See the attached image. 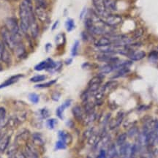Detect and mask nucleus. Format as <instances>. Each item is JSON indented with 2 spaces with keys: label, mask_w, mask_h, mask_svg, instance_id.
Returning a JSON list of instances; mask_svg holds the SVG:
<instances>
[{
  "label": "nucleus",
  "mask_w": 158,
  "mask_h": 158,
  "mask_svg": "<svg viewBox=\"0 0 158 158\" xmlns=\"http://www.w3.org/2000/svg\"><path fill=\"white\" fill-rule=\"evenodd\" d=\"M22 77H23V75H21V74L15 75V76H11L10 78L7 79V80H6L5 82L2 83V84L0 85V89L7 87V86H9L12 84H15V83H16L18 81H19L21 78H22Z\"/></svg>",
  "instance_id": "nucleus-14"
},
{
  "label": "nucleus",
  "mask_w": 158,
  "mask_h": 158,
  "mask_svg": "<svg viewBox=\"0 0 158 158\" xmlns=\"http://www.w3.org/2000/svg\"><path fill=\"white\" fill-rule=\"evenodd\" d=\"M35 2L37 4V6H40V7H44V8H45L47 6L45 0H35Z\"/></svg>",
  "instance_id": "nucleus-45"
},
{
  "label": "nucleus",
  "mask_w": 158,
  "mask_h": 158,
  "mask_svg": "<svg viewBox=\"0 0 158 158\" xmlns=\"http://www.w3.org/2000/svg\"><path fill=\"white\" fill-rule=\"evenodd\" d=\"M13 51H14L15 55H16L17 57H19V58H23V57L26 55V53H27L26 52L24 45H23L22 43L18 44L15 47V48L13 49Z\"/></svg>",
  "instance_id": "nucleus-17"
},
{
  "label": "nucleus",
  "mask_w": 158,
  "mask_h": 158,
  "mask_svg": "<svg viewBox=\"0 0 158 158\" xmlns=\"http://www.w3.org/2000/svg\"><path fill=\"white\" fill-rule=\"evenodd\" d=\"M51 48V45L50 43H48V44L45 45V51H47V52H48L49 51V49Z\"/></svg>",
  "instance_id": "nucleus-51"
},
{
  "label": "nucleus",
  "mask_w": 158,
  "mask_h": 158,
  "mask_svg": "<svg viewBox=\"0 0 158 158\" xmlns=\"http://www.w3.org/2000/svg\"><path fill=\"white\" fill-rule=\"evenodd\" d=\"M117 86H118L117 81H110L106 82V84H105L103 86L100 88V89H101L105 94H106L108 93V92H109L110 91L114 89H115Z\"/></svg>",
  "instance_id": "nucleus-15"
},
{
  "label": "nucleus",
  "mask_w": 158,
  "mask_h": 158,
  "mask_svg": "<svg viewBox=\"0 0 158 158\" xmlns=\"http://www.w3.org/2000/svg\"><path fill=\"white\" fill-rule=\"evenodd\" d=\"M127 133L120 134V135L117 137V138H116V145L118 146V147L123 145V144L125 143L126 140H127Z\"/></svg>",
  "instance_id": "nucleus-28"
},
{
  "label": "nucleus",
  "mask_w": 158,
  "mask_h": 158,
  "mask_svg": "<svg viewBox=\"0 0 158 158\" xmlns=\"http://www.w3.org/2000/svg\"><path fill=\"white\" fill-rule=\"evenodd\" d=\"M96 118H97V114L95 113V111H94L93 113H91L89 114L86 115L84 119V122L86 125H89V124H92L94 121H95Z\"/></svg>",
  "instance_id": "nucleus-24"
},
{
  "label": "nucleus",
  "mask_w": 158,
  "mask_h": 158,
  "mask_svg": "<svg viewBox=\"0 0 158 158\" xmlns=\"http://www.w3.org/2000/svg\"><path fill=\"white\" fill-rule=\"evenodd\" d=\"M92 5L94 7V10L101 19L106 18L108 14H110L106 10L105 6L104 0H92Z\"/></svg>",
  "instance_id": "nucleus-4"
},
{
  "label": "nucleus",
  "mask_w": 158,
  "mask_h": 158,
  "mask_svg": "<svg viewBox=\"0 0 158 158\" xmlns=\"http://www.w3.org/2000/svg\"><path fill=\"white\" fill-rule=\"evenodd\" d=\"M72 61H73V59H68V60L66 61V62H65V63H66L67 64H70L71 62H72Z\"/></svg>",
  "instance_id": "nucleus-52"
},
{
  "label": "nucleus",
  "mask_w": 158,
  "mask_h": 158,
  "mask_svg": "<svg viewBox=\"0 0 158 158\" xmlns=\"http://www.w3.org/2000/svg\"><path fill=\"white\" fill-rule=\"evenodd\" d=\"M65 35L62 33L57 35L55 37V42H56L57 45H63L65 43Z\"/></svg>",
  "instance_id": "nucleus-31"
},
{
  "label": "nucleus",
  "mask_w": 158,
  "mask_h": 158,
  "mask_svg": "<svg viewBox=\"0 0 158 158\" xmlns=\"http://www.w3.org/2000/svg\"><path fill=\"white\" fill-rule=\"evenodd\" d=\"M46 78L47 77L46 76H45V75H37V76L31 77L30 78V81L33 83L42 82L43 81H45Z\"/></svg>",
  "instance_id": "nucleus-32"
},
{
  "label": "nucleus",
  "mask_w": 158,
  "mask_h": 158,
  "mask_svg": "<svg viewBox=\"0 0 158 158\" xmlns=\"http://www.w3.org/2000/svg\"><path fill=\"white\" fill-rule=\"evenodd\" d=\"M96 158H107V152L104 149H101Z\"/></svg>",
  "instance_id": "nucleus-43"
},
{
  "label": "nucleus",
  "mask_w": 158,
  "mask_h": 158,
  "mask_svg": "<svg viewBox=\"0 0 158 158\" xmlns=\"http://www.w3.org/2000/svg\"><path fill=\"white\" fill-rule=\"evenodd\" d=\"M124 118V113L122 112H119L118 114H117L116 117L114 119L111 120L109 122V127L110 130H114L116 127H118L120 124H122V121Z\"/></svg>",
  "instance_id": "nucleus-12"
},
{
  "label": "nucleus",
  "mask_w": 158,
  "mask_h": 158,
  "mask_svg": "<svg viewBox=\"0 0 158 158\" xmlns=\"http://www.w3.org/2000/svg\"><path fill=\"white\" fill-rule=\"evenodd\" d=\"M146 52L143 51H131L128 54V57L131 61H140L146 56Z\"/></svg>",
  "instance_id": "nucleus-10"
},
{
  "label": "nucleus",
  "mask_w": 158,
  "mask_h": 158,
  "mask_svg": "<svg viewBox=\"0 0 158 158\" xmlns=\"http://www.w3.org/2000/svg\"><path fill=\"white\" fill-rule=\"evenodd\" d=\"M114 64H106L100 68V73L102 75H106L114 72Z\"/></svg>",
  "instance_id": "nucleus-21"
},
{
  "label": "nucleus",
  "mask_w": 158,
  "mask_h": 158,
  "mask_svg": "<svg viewBox=\"0 0 158 158\" xmlns=\"http://www.w3.org/2000/svg\"><path fill=\"white\" fill-rule=\"evenodd\" d=\"M10 136L7 134H3L0 135V153L4 152L8 148Z\"/></svg>",
  "instance_id": "nucleus-11"
},
{
  "label": "nucleus",
  "mask_w": 158,
  "mask_h": 158,
  "mask_svg": "<svg viewBox=\"0 0 158 158\" xmlns=\"http://www.w3.org/2000/svg\"><path fill=\"white\" fill-rule=\"evenodd\" d=\"M13 158H26V156L23 152L17 151L14 154Z\"/></svg>",
  "instance_id": "nucleus-46"
},
{
  "label": "nucleus",
  "mask_w": 158,
  "mask_h": 158,
  "mask_svg": "<svg viewBox=\"0 0 158 158\" xmlns=\"http://www.w3.org/2000/svg\"><path fill=\"white\" fill-rule=\"evenodd\" d=\"M59 24V21H56V22H55L54 24L52 26V30H54V29H56V28L57 27V26Z\"/></svg>",
  "instance_id": "nucleus-50"
},
{
  "label": "nucleus",
  "mask_w": 158,
  "mask_h": 158,
  "mask_svg": "<svg viewBox=\"0 0 158 158\" xmlns=\"http://www.w3.org/2000/svg\"><path fill=\"white\" fill-rule=\"evenodd\" d=\"M31 136V142L36 146H43L45 143L44 138L41 133H34Z\"/></svg>",
  "instance_id": "nucleus-16"
},
{
  "label": "nucleus",
  "mask_w": 158,
  "mask_h": 158,
  "mask_svg": "<svg viewBox=\"0 0 158 158\" xmlns=\"http://www.w3.org/2000/svg\"><path fill=\"white\" fill-rule=\"evenodd\" d=\"M58 123L56 118H48L46 121V126L49 130H54Z\"/></svg>",
  "instance_id": "nucleus-33"
},
{
  "label": "nucleus",
  "mask_w": 158,
  "mask_h": 158,
  "mask_svg": "<svg viewBox=\"0 0 158 158\" xmlns=\"http://www.w3.org/2000/svg\"><path fill=\"white\" fill-rule=\"evenodd\" d=\"M127 136L130 138H133L135 137V135H137L138 134V129L137 127H131L128 131Z\"/></svg>",
  "instance_id": "nucleus-39"
},
{
  "label": "nucleus",
  "mask_w": 158,
  "mask_h": 158,
  "mask_svg": "<svg viewBox=\"0 0 158 158\" xmlns=\"http://www.w3.org/2000/svg\"><path fill=\"white\" fill-rule=\"evenodd\" d=\"M29 100L33 104H37L40 101V97L36 93H30L29 94Z\"/></svg>",
  "instance_id": "nucleus-36"
},
{
  "label": "nucleus",
  "mask_w": 158,
  "mask_h": 158,
  "mask_svg": "<svg viewBox=\"0 0 158 158\" xmlns=\"http://www.w3.org/2000/svg\"><path fill=\"white\" fill-rule=\"evenodd\" d=\"M67 148V143H64V141L59 140L56 141V144H55V149L56 150H61V149H65Z\"/></svg>",
  "instance_id": "nucleus-38"
},
{
  "label": "nucleus",
  "mask_w": 158,
  "mask_h": 158,
  "mask_svg": "<svg viewBox=\"0 0 158 158\" xmlns=\"http://www.w3.org/2000/svg\"><path fill=\"white\" fill-rule=\"evenodd\" d=\"M48 60H45V61H43V62H40L39 64H37L36 66L35 67V70H37V71H42L43 70H46L48 69Z\"/></svg>",
  "instance_id": "nucleus-30"
},
{
  "label": "nucleus",
  "mask_w": 158,
  "mask_h": 158,
  "mask_svg": "<svg viewBox=\"0 0 158 158\" xmlns=\"http://www.w3.org/2000/svg\"><path fill=\"white\" fill-rule=\"evenodd\" d=\"M5 43L0 41V60L2 59V53H3L4 48H5Z\"/></svg>",
  "instance_id": "nucleus-48"
},
{
  "label": "nucleus",
  "mask_w": 158,
  "mask_h": 158,
  "mask_svg": "<svg viewBox=\"0 0 158 158\" xmlns=\"http://www.w3.org/2000/svg\"><path fill=\"white\" fill-rule=\"evenodd\" d=\"M149 59L150 61H152V62H155V61L158 60V51H152L149 55Z\"/></svg>",
  "instance_id": "nucleus-41"
},
{
  "label": "nucleus",
  "mask_w": 158,
  "mask_h": 158,
  "mask_svg": "<svg viewBox=\"0 0 158 158\" xmlns=\"http://www.w3.org/2000/svg\"><path fill=\"white\" fill-rule=\"evenodd\" d=\"M56 82V79H54V80H51L48 82L44 83V84H37L35 86V87L36 88H48V87H50V86H52V85H54Z\"/></svg>",
  "instance_id": "nucleus-35"
},
{
  "label": "nucleus",
  "mask_w": 158,
  "mask_h": 158,
  "mask_svg": "<svg viewBox=\"0 0 158 158\" xmlns=\"http://www.w3.org/2000/svg\"><path fill=\"white\" fill-rule=\"evenodd\" d=\"M35 15H36V18L38 19L40 22L45 23L48 20V14L44 7L36 6L35 9Z\"/></svg>",
  "instance_id": "nucleus-7"
},
{
  "label": "nucleus",
  "mask_w": 158,
  "mask_h": 158,
  "mask_svg": "<svg viewBox=\"0 0 158 158\" xmlns=\"http://www.w3.org/2000/svg\"><path fill=\"white\" fill-rule=\"evenodd\" d=\"M93 129H94L93 127H91V128H89V129L86 130V131L84 132V138H89L90 135L94 133Z\"/></svg>",
  "instance_id": "nucleus-44"
},
{
  "label": "nucleus",
  "mask_w": 158,
  "mask_h": 158,
  "mask_svg": "<svg viewBox=\"0 0 158 158\" xmlns=\"http://www.w3.org/2000/svg\"><path fill=\"white\" fill-rule=\"evenodd\" d=\"M7 123V113L5 108L0 107V129L5 127Z\"/></svg>",
  "instance_id": "nucleus-20"
},
{
  "label": "nucleus",
  "mask_w": 158,
  "mask_h": 158,
  "mask_svg": "<svg viewBox=\"0 0 158 158\" xmlns=\"http://www.w3.org/2000/svg\"><path fill=\"white\" fill-rule=\"evenodd\" d=\"M118 155V152L116 150V146L114 144H111L108 147L107 152V158H116Z\"/></svg>",
  "instance_id": "nucleus-25"
},
{
  "label": "nucleus",
  "mask_w": 158,
  "mask_h": 158,
  "mask_svg": "<svg viewBox=\"0 0 158 158\" xmlns=\"http://www.w3.org/2000/svg\"><path fill=\"white\" fill-rule=\"evenodd\" d=\"M50 111L47 108H43L40 110V115L42 118H47L50 116Z\"/></svg>",
  "instance_id": "nucleus-40"
},
{
  "label": "nucleus",
  "mask_w": 158,
  "mask_h": 158,
  "mask_svg": "<svg viewBox=\"0 0 158 158\" xmlns=\"http://www.w3.org/2000/svg\"><path fill=\"white\" fill-rule=\"evenodd\" d=\"M60 93H59V92H54V93L52 94V96H51V98H52V100H54V101H58L59 98H60Z\"/></svg>",
  "instance_id": "nucleus-47"
},
{
  "label": "nucleus",
  "mask_w": 158,
  "mask_h": 158,
  "mask_svg": "<svg viewBox=\"0 0 158 158\" xmlns=\"http://www.w3.org/2000/svg\"><path fill=\"white\" fill-rule=\"evenodd\" d=\"M65 28H66L67 31H72L76 27V24H75V22L73 21V19H68L65 22Z\"/></svg>",
  "instance_id": "nucleus-29"
},
{
  "label": "nucleus",
  "mask_w": 158,
  "mask_h": 158,
  "mask_svg": "<svg viewBox=\"0 0 158 158\" xmlns=\"http://www.w3.org/2000/svg\"><path fill=\"white\" fill-rule=\"evenodd\" d=\"M86 9L84 7V8L82 10L81 13V14H80V19L81 20H82L83 19H84L85 15H86Z\"/></svg>",
  "instance_id": "nucleus-49"
},
{
  "label": "nucleus",
  "mask_w": 158,
  "mask_h": 158,
  "mask_svg": "<svg viewBox=\"0 0 158 158\" xmlns=\"http://www.w3.org/2000/svg\"><path fill=\"white\" fill-rule=\"evenodd\" d=\"M144 34V31L143 28H138L135 30L134 33L133 34V40H138L143 36Z\"/></svg>",
  "instance_id": "nucleus-34"
},
{
  "label": "nucleus",
  "mask_w": 158,
  "mask_h": 158,
  "mask_svg": "<svg viewBox=\"0 0 158 158\" xmlns=\"http://www.w3.org/2000/svg\"><path fill=\"white\" fill-rule=\"evenodd\" d=\"M106 10L109 13L116 10V4L114 0H104Z\"/></svg>",
  "instance_id": "nucleus-19"
},
{
  "label": "nucleus",
  "mask_w": 158,
  "mask_h": 158,
  "mask_svg": "<svg viewBox=\"0 0 158 158\" xmlns=\"http://www.w3.org/2000/svg\"><path fill=\"white\" fill-rule=\"evenodd\" d=\"M102 80H103V75L102 74L93 77L89 82L88 88L86 90L92 94H94L100 89Z\"/></svg>",
  "instance_id": "nucleus-3"
},
{
  "label": "nucleus",
  "mask_w": 158,
  "mask_h": 158,
  "mask_svg": "<svg viewBox=\"0 0 158 158\" xmlns=\"http://www.w3.org/2000/svg\"><path fill=\"white\" fill-rule=\"evenodd\" d=\"M2 60L4 62H5L6 64H10L11 62L10 54L9 51L7 50V46H6V45L5 46V48H4L2 56Z\"/></svg>",
  "instance_id": "nucleus-26"
},
{
  "label": "nucleus",
  "mask_w": 158,
  "mask_h": 158,
  "mask_svg": "<svg viewBox=\"0 0 158 158\" xmlns=\"http://www.w3.org/2000/svg\"><path fill=\"white\" fill-rule=\"evenodd\" d=\"M92 35L90 34L89 32H88L87 31H83L81 33V37H82V40L84 41H88L89 40L90 37H92Z\"/></svg>",
  "instance_id": "nucleus-42"
},
{
  "label": "nucleus",
  "mask_w": 158,
  "mask_h": 158,
  "mask_svg": "<svg viewBox=\"0 0 158 158\" xmlns=\"http://www.w3.org/2000/svg\"><path fill=\"white\" fill-rule=\"evenodd\" d=\"M23 153L26 158H39V153L36 148V145L31 141L27 142Z\"/></svg>",
  "instance_id": "nucleus-6"
},
{
  "label": "nucleus",
  "mask_w": 158,
  "mask_h": 158,
  "mask_svg": "<svg viewBox=\"0 0 158 158\" xmlns=\"http://www.w3.org/2000/svg\"><path fill=\"white\" fill-rule=\"evenodd\" d=\"M94 108H95V103L89 101V100L86 102H84V107H83V108H84L86 115L94 112Z\"/></svg>",
  "instance_id": "nucleus-18"
},
{
  "label": "nucleus",
  "mask_w": 158,
  "mask_h": 158,
  "mask_svg": "<svg viewBox=\"0 0 158 158\" xmlns=\"http://www.w3.org/2000/svg\"><path fill=\"white\" fill-rule=\"evenodd\" d=\"M94 45L97 48H100L112 45V42L108 36H102L101 37H100V38L94 41Z\"/></svg>",
  "instance_id": "nucleus-9"
},
{
  "label": "nucleus",
  "mask_w": 158,
  "mask_h": 158,
  "mask_svg": "<svg viewBox=\"0 0 158 158\" xmlns=\"http://www.w3.org/2000/svg\"><path fill=\"white\" fill-rule=\"evenodd\" d=\"M79 48V41H75L73 45L72 49H71V54L73 56H76L78 54V51Z\"/></svg>",
  "instance_id": "nucleus-37"
},
{
  "label": "nucleus",
  "mask_w": 158,
  "mask_h": 158,
  "mask_svg": "<svg viewBox=\"0 0 158 158\" xmlns=\"http://www.w3.org/2000/svg\"><path fill=\"white\" fill-rule=\"evenodd\" d=\"M71 103H72V100H67L66 101L64 102V103L61 105L60 106H59V107L56 108V114L60 119H63V113H64V110L66 109V108L70 107Z\"/></svg>",
  "instance_id": "nucleus-13"
},
{
  "label": "nucleus",
  "mask_w": 158,
  "mask_h": 158,
  "mask_svg": "<svg viewBox=\"0 0 158 158\" xmlns=\"http://www.w3.org/2000/svg\"><path fill=\"white\" fill-rule=\"evenodd\" d=\"M20 29L23 34L30 31L31 36L36 38L39 35L40 29L31 0H23L19 5Z\"/></svg>",
  "instance_id": "nucleus-1"
},
{
  "label": "nucleus",
  "mask_w": 158,
  "mask_h": 158,
  "mask_svg": "<svg viewBox=\"0 0 158 158\" xmlns=\"http://www.w3.org/2000/svg\"><path fill=\"white\" fill-rule=\"evenodd\" d=\"M72 113L73 115L74 118H76V120H77L78 122H82L84 121V118H85V112L84 110V108H83L81 106H75L72 109Z\"/></svg>",
  "instance_id": "nucleus-8"
},
{
  "label": "nucleus",
  "mask_w": 158,
  "mask_h": 158,
  "mask_svg": "<svg viewBox=\"0 0 158 158\" xmlns=\"http://www.w3.org/2000/svg\"><path fill=\"white\" fill-rule=\"evenodd\" d=\"M157 51H158V46H157Z\"/></svg>",
  "instance_id": "nucleus-53"
},
{
  "label": "nucleus",
  "mask_w": 158,
  "mask_h": 158,
  "mask_svg": "<svg viewBox=\"0 0 158 158\" xmlns=\"http://www.w3.org/2000/svg\"><path fill=\"white\" fill-rule=\"evenodd\" d=\"M102 19L103 20L106 24L110 26V27H113V28H116L118 26H119L123 21L121 15L113 14V13H110L106 18Z\"/></svg>",
  "instance_id": "nucleus-5"
},
{
  "label": "nucleus",
  "mask_w": 158,
  "mask_h": 158,
  "mask_svg": "<svg viewBox=\"0 0 158 158\" xmlns=\"http://www.w3.org/2000/svg\"><path fill=\"white\" fill-rule=\"evenodd\" d=\"M101 138V136H99V134L93 133L90 135V137L88 138V143L91 146H95L98 144L99 141Z\"/></svg>",
  "instance_id": "nucleus-22"
},
{
  "label": "nucleus",
  "mask_w": 158,
  "mask_h": 158,
  "mask_svg": "<svg viewBox=\"0 0 158 158\" xmlns=\"http://www.w3.org/2000/svg\"><path fill=\"white\" fill-rule=\"evenodd\" d=\"M130 69L129 68H123L121 69V70H118L117 71H116V73H114L113 76L111 77L112 79H116V78H121V77H123L127 75L128 73H130Z\"/></svg>",
  "instance_id": "nucleus-27"
},
{
  "label": "nucleus",
  "mask_w": 158,
  "mask_h": 158,
  "mask_svg": "<svg viewBox=\"0 0 158 158\" xmlns=\"http://www.w3.org/2000/svg\"><path fill=\"white\" fill-rule=\"evenodd\" d=\"M1 35L2 37L3 43H5V45L7 46V48L13 51V49H14L15 47L16 46V43L15 42L13 35L11 34L10 31L8 30V29L6 27H2V28L1 29Z\"/></svg>",
  "instance_id": "nucleus-2"
},
{
  "label": "nucleus",
  "mask_w": 158,
  "mask_h": 158,
  "mask_svg": "<svg viewBox=\"0 0 158 158\" xmlns=\"http://www.w3.org/2000/svg\"><path fill=\"white\" fill-rule=\"evenodd\" d=\"M58 137L59 140L64 141V143H66L67 144H68L71 140L70 134H68L67 132L63 131V130H60V131L58 132Z\"/></svg>",
  "instance_id": "nucleus-23"
}]
</instances>
